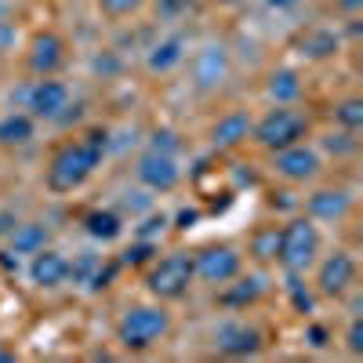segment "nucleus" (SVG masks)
<instances>
[{"label":"nucleus","instance_id":"obj_9","mask_svg":"<svg viewBox=\"0 0 363 363\" xmlns=\"http://www.w3.org/2000/svg\"><path fill=\"white\" fill-rule=\"evenodd\" d=\"M135 178L138 186L145 193L153 196H167L182 186V178H186V171H182V160L174 153H160V149H145V153L135 160Z\"/></svg>","mask_w":363,"mask_h":363},{"label":"nucleus","instance_id":"obj_19","mask_svg":"<svg viewBox=\"0 0 363 363\" xmlns=\"http://www.w3.org/2000/svg\"><path fill=\"white\" fill-rule=\"evenodd\" d=\"M301 91H306V84H301V73L294 66H277L265 80V99L272 106H298Z\"/></svg>","mask_w":363,"mask_h":363},{"label":"nucleus","instance_id":"obj_30","mask_svg":"<svg viewBox=\"0 0 363 363\" xmlns=\"http://www.w3.org/2000/svg\"><path fill=\"white\" fill-rule=\"evenodd\" d=\"M145 149H160V153H174V157H178L182 142H178V135H174L171 128H157L153 135H149V145H145Z\"/></svg>","mask_w":363,"mask_h":363},{"label":"nucleus","instance_id":"obj_16","mask_svg":"<svg viewBox=\"0 0 363 363\" xmlns=\"http://www.w3.org/2000/svg\"><path fill=\"white\" fill-rule=\"evenodd\" d=\"M251 124H255L251 113L229 109V113H222L215 124H211L207 138H211V145H215V149H236V145H244L251 138Z\"/></svg>","mask_w":363,"mask_h":363},{"label":"nucleus","instance_id":"obj_10","mask_svg":"<svg viewBox=\"0 0 363 363\" xmlns=\"http://www.w3.org/2000/svg\"><path fill=\"white\" fill-rule=\"evenodd\" d=\"M244 272V255L233 244H207L193 255V277L207 287H225Z\"/></svg>","mask_w":363,"mask_h":363},{"label":"nucleus","instance_id":"obj_1","mask_svg":"<svg viewBox=\"0 0 363 363\" xmlns=\"http://www.w3.org/2000/svg\"><path fill=\"white\" fill-rule=\"evenodd\" d=\"M106 153H109V131L106 128H95V131H87V135L66 142L51 157V164L44 171V186L51 193H58V196L84 189L87 182L95 178V171L102 167Z\"/></svg>","mask_w":363,"mask_h":363},{"label":"nucleus","instance_id":"obj_34","mask_svg":"<svg viewBox=\"0 0 363 363\" xmlns=\"http://www.w3.org/2000/svg\"><path fill=\"white\" fill-rule=\"evenodd\" d=\"M182 11H189V0H160V15L164 18H178Z\"/></svg>","mask_w":363,"mask_h":363},{"label":"nucleus","instance_id":"obj_11","mask_svg":"<svg viewBox=\"0 0 363 363\" xmlns=\"http://www.w3.org/2000/svg\"><path fill=\"white\" fill-rule=\"evenodd\" d=\"M69 62V44L58 29H37L26 44V66L33 77H58Z\"/></svg>","mask_w":363,"mask_h":363},{"label":"nucleus","instance_id":"obj_6","mask_svg":"<svg viewBox=\"0 0 363 363\" xmlns=\"http://www.w3.org/2000/svg\"><path fill=\"white\" fill-rule=\"evenodd\" d=\"M29 116L44 120V124H62V120L73 116V91L66 80H58V77H37L33 84L26 87V106H22Z\"/></svg>","mask_w":363,"mask_h":363},{"label":"nucleus","instance_id":"obj_22","mask_svg":"<svg viewBox=\"0 0 363 363\" xmlns=\"http://www.w3.org/2000/svg\"><path fill=\"white\" fill-rule=\"evenodd\" d=\"M84 233L91 240H99V244H116V240L124 236V218H120L113 207H95L84 215Z\"/></svg>","mask_w":363,"mask_h":363},{"label":"nucleus","instance_id":"obj_24","mask_svg":"<svg viewBox=\"0 0 363 363\" xmlns=\"http://www.w3.org/2000/svg\"><path fill=\"white\" fill-rule=\"evenodd\" d=\"M280 233H284V225L255 229L251 240H247V258L258 262V265H277V258H280Z\"/></svg>","mask_w":363,"mask_h":363},{"label":"nucleus","instance_id":"obj_7","mask_svg":"<svg viewBox=\"0 0 363 363\" xmlns=\"http://www.w3.org/2000/svg\"><path fill=\"white\" fill-rule=\"evenodd\" d=\"M186 66H189L193 91H200V95H215V91L225 87L229 77H233V55H229V48L222 40H207L196 51H189Z\"/></svg>","mask_w":363,"mask_h":363},{"label":"nucleus","instance_id":"obj_32","mask_svg":"<svg viewBox=\"0 0 363 363\" xmlns=\"http://www.w3.org/2000/svg\"><path fill=\"white\" fill-rule=\"evenodd\" d=\"M153 251H157V244H153V240H135V247H128L124 251V262L131 265H142V262H153Z\"/></svg>","mask_w":363,"mask_h":363},{"label":"nucleus","instance_id":"obj_17","mask_svg":"<svg viewBox=\"0 0 363 363\" xmlns=\"http://www.w3.org/2000/svg\"><path fill=\"white\" fill-rule=\"evenodd\" d=\"M294 51H298V58H306V62H327V58H335L342 51V37L330 26H316V29H306V33L294 40Z\"/></svg>","mask_w":363,"mask_h":363},{"label":"nucleus","instance_id":"obj_2","mask_svg":"<svg viewBox=\"0 0 363 363\" xmlns=\"http://www.w3.org/2000/svg\"><path fill=\"white\" fill-rule=\"evenodd\" d=\"M171 327L174 323H171V313L164 309V301H157V306H131L120 313L113 338L124 352H149L171 335Z\"/></svg>","mask_w":363,"mask_h":363},{"label":"nucleus","instance_id":"obj_12","mask_svg":"<svg viewBox=\"0 0 363 363\" xmlns=\"http://www.w3.org/2000/svg\"><path fill=\"white\" fill-rule=\"evenodd\" d=\"M272 171H277V178L291 182V186H306V182H313L323 171V153L301 138V142L284 145L272 153Z\"/></svg>","mask_w":363,"mask_h":363},{"label":"nucleus","instance_id":"obj_15","mask_svg":"<svg viewBox=\"0 0 363 363\" xmlns=\"http://www.w3.org/2000/svg\"><path fill=\"white\" fill-rule=\"evenodd\" d=\"M186 58H189L186 33H167L145 51V69L153 77H171V73H178L182 66H186Z\"/></svg>","mask_w":363,"mask_h":363},{"label":"nucleus","instance_id":"obj_4","mask_svg":"<svg viewBox=\"0 0 363 363\" xmlns=\"http://www.w3.org/2000/svg\"><path fill=\"white\" fill-rule=\"evenodd\" d=\"M309 135V116L298 106H272L265 116L251 124V142H258L265 153H277L284 145H294Z\"/></svg>","mask_w":363,"mask_h":363},{"label":"nucleus","instance_id":"obj_31","mask_svg":"<svg viewBox=\"0 0 363 363\" xmlns=\"http://www.w3.org/2000/svg\"><path fill=\"white\" fill-rule=\"evenodd\" d=\"M345 349H349V356H363V320H359V313H352V320L345 327Z\"/></svg>","mask_w":363,"mask_h":363},{"label":"nucleus","instance_id":"obj_28","mask_svg":"<svg viewBox=\"0 0 363 363\" xmlns=\"http://www.w3.org/2000/svg\"><path fill=\"white\" fill-rule=\"evenodd\" d=\"M95 4H99V11H102L106 18H128V15L142 11L149 0H95Z\"/></svg>","mask_w":363,"mask_h":363},{"label":"nucleus","instance_id":"obj_38","mask_svg":"<svg viewBox=\"0 0 363 363\" xmlns=\"http://www.w3.org/2000/svg\"><path fill=\"white\" fill-rule=\"evenodd\" d=\"M291 4H298V0H269V8H291Z\"/></svg>","mask_w":363,"mask_h":363},{"label":"nucleus","instance_id":"obj_20","mask_svg":"<svg viewBox=\"0 0 363 363\" xmlns=\"http://www.w3.org/2000/svg\"><path fill=\"white\" fill-rule=\"evenodd\" d=\"M4 244H8V255H15V258H29V255H37L40 247L51 244V229H48L44 222H18V225L11 229V236L4 240Z\"/></svg>","mask_w":363,"mask_h":363},{"label":"nucleus","instance_id":"obj_13","mask_svg":"<svg viewBox=\"0 0 363 363\" xmlns=\"http://www.w3.org/2000/svg\"><path fill=\"white\" fill-rule=\"evenodd\" d=\"M211 345H215L218 356H229V359H244V356H255L262 349V330L247 320H222L211 335Z\"/></svg>","mask_w":363,"mask_h":363},{"label":"nucleus","instance_id":"obj_26","mask_svg":"<svg viewBox=\"0 0 363 363\" xmlns=\"http://www.w3.org/2000/svg\"><path fill=\"white\" fill-rule=\"evenodd\" d=\"M323 145H327V153H335V157H352L356 149H359V138H356V131L338 128V131H330L323 138Z\"/></svg>","mask_w":363,"mask_h":363},{"label":"nucleus","instance_id":"obj_21","mask_svg":"<svg viewBox=\"0 0 363 363\" xmlns=\"http://www.w3.org/2000/svg\"><path fill=\"white\" fill-rule=\"evenodd\" d=\"M37 138V120L26 109H11L0 116V149H22Z\"/></svg>","mask_w":363,"mask_h":363},{"label":"nucleus","instance_id":"obj_35","mask_svg":"<svg viewBox=\"0 0 363 363\" xmlns=\"http://www.w3.org/2000/svg\"><path fill=\"white\" fill-rule=\"evenodd\" d=\"M335 8H338L342 15L356 18V15H359V8H363V0H335Z\"/></svg>","mask_w":363,"mask_h":363},{"label":"nucleus","instance_id":"obj_14","mask_svg":"<svg viewBox=\"0 0 363 363\" xmlns=\"http://www.w3.org/2000/svg\"><path fill=\"white\" fill-rule=\"evenodd\" d=\"M29 284L40 287V291H58L69 284V255H62L58 247H40L37 255H29Z\"/></svg>","mask_w":363,"mask_h":363},{"label":"nucleus","instance_id":"obj_37","mask_svg":"<svg viewBox=\"0 0 363 363\" xmlns=\"http://www.w3.org/2000/svg\"><path fill=\"white\" fill-rule=\"evenodd\" d=\"M15 359H18V352L11 345H0V363H15Z\"/></svg>","mask_w":363,"mask_h":363},{"label":"nucleus","instance_id":"obj_27","mask_svg":"<svg viewBox=\"0 0 363 363\" xmlns=\"http://www.w3.org/2000/svg\"><path fill=\"white\" fill-rule=\"evenodd\" d=\"M171 225V215H164V211H153V215H145V222L135 229V240H153L157 244V236H164Z\"/></svg>","mask_w":363,"mask_h":363},{"label":"nucleus","instance_id":"obj_3","mask_svg":"<svg viewBox=\"0 0 363 363\" xmlns=\"http://www.w3.org/2000/svg\"><path fill=\"white\" fill-rule=\"evenodd\" d=\"M323 255V236H320V225L309 218V215H301V218H291L284 222V233H280V265L287 272H306L316 265V258Z\"/></svg>","mask_w":363,"mask_h":363},{"label":"nucleus","instance_id":"obj_25","mask_svg":"<svg viewBox=\"0 0 363 363\" xmlns=\"http://www.w3.org/2000/svg\"><path fill=\"white\" fill-rule=\"evenodd\" d=\"M335 128H345V131H356L363 128V99L349 95L342 102H335Z\"/></svg>","mask_w":363,"mask_h":363},{"label":"nucleus","instance_id":"obj_36","mask_svg":"<svg viewBox=\"0 0 363 363\" xmlns=\"http://www.w3.org/2000/svg\"><path fill=\"white\" fill-rule=\"evenodd\" d=\"M309 338H313L309 345H316V349H323V345H327V342H323V338H327V330H323L320 323H313V327H309Z\"/></svg>","mask_w":363,"mask_h":363},{"label":"nucleus","instance_id":"obj_18","mask_svg":"<svg viewBox=\"0 0 363 363\" xmlns=\"http://www.w3.org/2000/svg\"><path fill=\"white\" fill-rule=\"evenodd\" d=\"M352 211V193L349 189H316L306 200V215L313 222H342Z\"/></svg>","mask_w":363,"mask_h":363},{"label":"nucleus","instance_id":"obj_8","mask_svg":"<svg viewBox=\"0 0 363 363\" xmlns=\"http://www.w3.org/2000/svg\"><path fill=\"white\" fill-rule=\"evenodd\" d=\"M359 280V265L349 251H330L320 255L313 265V287L320 298H345Z\"/></svg>","mask_w":363,"mask_h":363},{"label":"nucleus","instance_id":"obj_5","mask_svg":"<svg viewBox=\"0 0 363 363\" xmlns=\"http://www.w3.org/2000/svg\"><path fill=\"white\" fill-rule=\"evenodd\" d=\"M193 284H196V277H193V255L189 251H171L164 258H153L145 269V291L157 301L186 298Z\"/></svg>","mask_w":363,"mask_h":363},{"label":"nucleus","instance_id":"obj_29","mask_svg":"<svg viewBox=\"0 0 363 363\" xmlns=\"http://www.w3.org/2000/svg\"><path fill=\"white\" fill-rule=\"evenodd\" d=\"M287 294H291L298 313H313V294H309L306 284H301V272H287Z\"/></svg>","mask_w":363,"mask_h":363},{"label":"nucleus","instance_id":"obj_33","mask_svg":"<svg viewBox=\"0 0 363 363\" xmlns=\"http://www.w3.org/2000/svg\"><path fill=\"white\" fill-rule=\"evenodd\" d=\"M18 222H22V218L15 215V207H0V244L11 236V229H15Z\"/></svg>","mask_w":363,"mask_h":363},{"label":"nucleus","instance_id":"obj_23","mask_svg":"<svg viewBox=\"0 0 363 363\" xmlns=\"http://www.w3.org/2000/svg\"><path fill=\"white\" fill-rule=\"evenodd\" d=\"M218 291H222L218 301L225 309H247V306H255V301L265 294V284H262V277H244V272H240L236 280H229Z\"/></svg>","mask_w":363,"mask_h":363}]
</instances>
